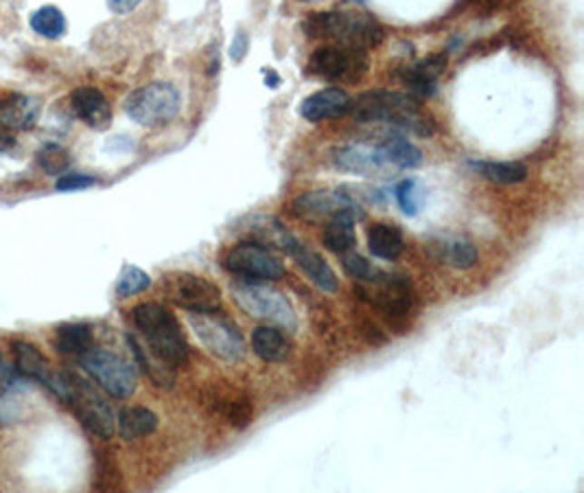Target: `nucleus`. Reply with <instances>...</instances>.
Wrapping results in <instances>:
<instances>
[{
	"instance_id": "f257e3e1",
	"label": "nucleus",
	"mask_w": 584,
	"mask_h": 493,
	"mask_svg": "<svg viewBox=\"0 0 584 493\" xmlns=\"http://www.w3.org/2000/svg\"><path fill=\"white\" fill-rule=\"evenodd\" d=\"M350 114L359 123H385L418 136H432L433 125L421 113V102L410 93L370 90L350 102Z\"/></svg>"
},
{
	"instance_id": "f03ea898",
	"label": "nucleus",
	"mask_w": 584,
	"mask_h": 493,
	"mask_svg": "<svg viewBox=\"0 0 584 493\" xmlns=\"http://www.w3.org/2000/svg\"><path fill=\"white\" fill-rule=\"evenodd\" d=\"M131 322L145 338L153 358L169 369L184 367L189 360V344L182 327L167 307L161 303H142L131 310Z\"/></svg>"
},
{
	"instance_id": "7ed1b4c3",
	"label": "nucleus",
	"mask_w": 584,
	"mask_h": 493,
	"mask_svg": "<svg viewBox=\"0 0 584 493\" xmlns=\"http://www.w3.org/2000/svg\"><path fill=\"white\" fill-rule=\"evenodd\" d=\"M311 40H331L333 44L370 51L385 38V29L370 14L361 12H324L313 14L302 25Z\"/></svg>"
},
{
	"instance_id": "20e7f679",
	"label": "nucleus",
	"mask_w": 584,
	"mask_h": 493,
	"mask_svg": "<svg viewBox=\"0 0 584 493\" xmlns=\"http://www.w3.org/2000/svg\"><path fill=\"white\" fill-rule=\"evenodd\" d=\"M355 291L361 301L375 305L394 327H405L407 318L416 305L410 279L403 274L384 272V270L375 279L361 281Z\"/></svg>"
},
{
	"instance_id": "39448f33",
	"label": "nucleus",
	"mask_w": 584,
	"mask_h": 493,
	"mask_svg": "<svg viewBox=\"0 0 584 493\" xmlns=\"http://www.w3.org/2000/svg\"><path fill=\"white\" fill-rule=\"evenodd\" d=\"M232 296L235 303L246 311L248 316L268 320L269 325L285 329L294 333L298 329V318H296L294 307L283 291L272 288L269 283H254V281H237L232 285Z\"/></svg>"
},
{
	"instance_id": "423d86ee",
	"label": "nucleus",
	"mask_w": 584,
	"mask_h": 493,
	"mask_svg": "<svg viewBox=\"0 0 584 493\" xmlns=\"http://www.w3.org/2000/svg\"><path fill=\"white\" fill-rule=\"evenodd\" d=\"M189 325L195 331V336L200 338V342L204 344L215 358L230 364L246 360V340H243L238 327L226 314H219L217 310L189 311Z\"/></svg>"
},
{
	"instance_id": "0eeeda50",
	"label": "nucleus",
	"mask_w": 584,
	"mask_h": 493,
	"mask_svg": "<svg viewBox=\"0 0 584 493\" xmlns=\"http://www.w3.org/2000/svg\"><path fill=\"white\" fill-rule=\"evenodd\" d=\"M66 378H68L66 404L73 408V412H75L79 423H82L90 434L103 439V441L112 439L116 432V417L112 408H110L108 401H105V397L101 395L90 381L79 378V375L66 373Z\"/></svg>"
},
{
	"instance_id": "6e6552de",
	"label": "nucleus",
	"mask_w": 584,
	"mask_h": 493,
	"mask_svg": "<svg viewBox=\"0 0 584 493\" xmlns=\"http://www.w3.org/2000/svg\"><path fill=\"white\" fill-rule=\"evenodd\" d=\"M180 105L182 99L173 84L151 82L125 99V113L142 127H162L178 116Z\"/></svg>"
},
{
	"instance_id": "1a4fd4ad",
	"label": "nucleus",
	"mask_w": 584,
	"mask_h": 493,
	"mask_svg": "<svg viewBox=\"0 0 584 493\" xmlns=\"http://www.w3.org/2000/svg\"><path fill=\"white\" fill-rule=\"evenodd\" d=\"M224 268L238 281L254 283H272L285 277V266L280 257L268 243L241 242L224 254Z\"/></svg>"
},
{
	"instance_id": "9d476101",
	"label": "nucleus",
	"mask_w": 584,
	"mask_h": 493,
	"mask_svg": "<svg viewBox=\"0 0 584 493\" xmlns=\"http://www.w3.org/2000/svg\"><path fill=\"white\" fill-rule=\"evenodd\" d=\"M370 60L368 53L359 49H350L342 44H328L313 51L309 57L307 71L313 77L326 79V82H342V84H359L368 75Z\"/></svg>"
},
{
	"instance_id": "9b49d317",
	"label": "nucleus",
	"mask_w": 584,
	"mask_h": 493,
	"mask_svg": "<svg viewBox=\"0 0 584 493\" xmlns=\"http://www.w3.org/2000/svg\"><path fill=\"white\" fill-rule=\"evenodd\" d=\"M79 364L108 395L130 399L136 392V370L121 355L108 349H90L79 358Z\"/></svg>"
},
{
	"instance_id": "f8f14e48",
	"label": "nucleus",
	"mask_w": 584,
	"mask_h": 493,
	"mask_svg": "<svg viewBox=\"0 0 584 493\" xmlns=\"http://www.w3.org/2000/svg\"><path fill=\"white\" fill-rule=\"evenodd\" d=\"M169 301L187 311H212L221 307V291L215 283L198 274H173L164 281Z\"/></svg>"
},
{
	"instance_id": "ddd939ff",
	"label": "nucleus",
	"mask_w": 584,
	"mask_h": 493,
	"mask_svg": "<svg viewBox=\"0 0 584 493\" xmlns=\"http://www.w3.org/2000/svg\"><path fill=\"white\" fill-rule=\"evenodd\" d=\"M359 195L346 193V187L342 189H320V191H307L298 195L291 202V215L305 222H320L328 220L339 211H355V213L364 215L359 204Z\"/></svg>"
},
{
	"instance_id": "4468645a",
	"label": "nucleus",
	"mask_w": 584,
	"mask_h": 493,
	"mask_svg": "<svg viewBox=\"0 0 584 493\" xmlns=\"http://www.w3.org/2000/svg\"><path fill=\"white\" fill-rule=\"evenodd\" d=\"M274 246L283 248V251L289 254V257L294 259L302 270H305L307 277H309L317 288L324 291H337L339 281L336 277V272H333V268L322 259V254L311 251L305 242H300L298 237L291 235L283 224H280L278 232H276Z\"/></svg>"
},
{
	"instance_id": "2eb2a0df",
	"label": "nucleus",
	"mask_w": 584,
	"mask_h": 493,
	"mask_svg": "<svg viewBox=\"0 0 584 493\" xmlns=\"http://www.w3.org/2000/svg\"><path fill=\"white\" fill-rule=\"evenodd\" d=\"M12 349L15 355V369H18L23 375H26V378L40 381V384L46 386L57 399H62L63 404H66L68 399L66 373H57V370L51 367L49 360H46L40 349L34 347V344L18 340L12 344Z\"/></svg>"
},
{
	"instance_id": "dca6fc26",
	"label": "nucleus",
	"mask_w": 584,
	"mask_h": 493,
	"mask_svg": "<svg viewBox=\"0 0 584 493\" xmlns=\"http://www.w3.org/2000/svg\"><path fill=\"white\" fill-rule=\"evenodd\" d=\"M331 158L337 169L348 173H359V176H381L390 169L379 145H365V143L336 147Z\"/></svg>"
},
{
	"instance_id": "f3484780",
	"label": "nucleus",
	"mask_w": 584,
	"mask_h": 493,
	"mask_svg": "<svg viewBox=\"0 0 584 493\" xmlns=\"http://www.w3.org/2000/svg\"><path fill=\"white\" fill-rule=\"evenodd\" d=\"M71 108L92 130H108L112 123V108L105 94L94 86H79L71 94Z\"/></svg>"
},
{
	"instance_id": "a211bd4d",
	"label": "nucleus",
	"mask_w": 584,
	"mask_h": 493,
	"mask_svg": "<svg viewBox=\"0 0 584 493\" xmlns=\"http://www.w3.org/2000/svg\"><path fill=\"white\" fill-rule=\"evenodd\" d=\"M350 94L344 88L331 86L322 88L317 93L309 94L305 102L300 104V114L305 116L311 123H320V121L326 119H337V116H344L350 113Z\"/></svg>"
},
{
	"instance_id": "6ab92c4d",
	"label": "nucleus",
	"mask_w": 584,
	"mask_h": 493,
	"mask_svg": "<svg viewBox=\"0 0 584 493\" xmlns=\"http://www.w3.org/2000/svg\"><path fill=\"white\" fill-rule=\"evenodd\" d=\"M447 68V55L444 53H435V55L424 57V60L416 62L414 66H407L401 73V82L405 84L407 93L416 99L432 97L435 93V84L438 77L443 75Z\"/></svg>"
},
{
	"instance_id": "aec40b11",
	"label": "nucleus",
	"mask_w": 584,
	"mask_h": 493,
	"mask_svg": "<svg viewBox=\"0 0 584 493\" xmlns=\"http://www.w3.org/2000/svg\"><path fill=\"white\" fill-rule=\"evenodd\" d=\"M42 102L26 94H0V127L3 130H31L40 119Z\"/></svg>"
},
{
	"instance_id": "412c9836",
	"label": "nucleus",
	"mask_w": 584,
	"mask_h": 493,
	"mask_svg": "<svg viewBox=\"0 0 584 493\" xmlns=\"http://www.w3.org/2000/svg\"><path fill=\"white\" fill-rule=\"evenodd\" d=\"M364 215L355 211H339L333 217H328V224L324 228V246L328 251L344 254L357 246V232H355V222Z\"/></svg>"
},
{
	"instance_id": "4be33fe9",
	"label": "nucleus",
	"mask_w": 584,
	"mask_h": 493,
	"mask_svg": "<svg viewBox=\"0 0 584 493\" xmlns=\"http://www.w3.org/2000/svg\"><path fill=\"white\" fill-rule=\"evenodd\" d=\"M252 349L263 362H285L291 355V344L283 329L274 325H261L252 331Z\"/></svg>"
},
{
	"instance_id": "5701e85b",
	"label": "nucleus",
	"mask_w": 584,
	"mask_h": 493,
	"mask_svg": "<svg viewBox=\"0 0 584 493\" xmlns=\"http://www.w3.org/2000/svg\"><path fill=\"white\" fill-rule=\"evenodd\" d=\"M116 428H119L123 441H138V439L150 437L158 430V415L142 406L123 408L116 419Z\"/></svg>"
},
{
	"instance_id": "b1692460",
	"label": "nucleus",
	"mask_w": 584,
	"mask_h": 493,
	"mask_svg": "<svg viewBox=\"0 0 584 493\" xmlns=\"http://www.w3.org/2000/svg\"><path fill=\"white\" fill-rule=\"evenodd\" d=\"M368 248L376 259L394 261L405 251L401 228L394 224H373L368 228Z\"/></svg>"
},
{
	"instance_id": "393cba45",
	"label": "nucleus",
	"mask_w": 584,
	"mask_h": 493,
	"mask_svg": "<svg viewBox=\"0 0 584 493\" xmlns=\"http://www.w3.org/2000/svg\"><path fill=\"white\" fill-rule=\"evenodd\" d=\"M92 327L86 322H66V325L57 327L55 331V349L62 355L82 358L83 353L92 349Z\"/></svg>"
},
{
	"instance_id": "a878e982",
	"label": "nucleus",
	"mask_w": 584,
	"mask_h": 493,
	"mask_svg": "<svg viewBox=\"0 0 584 493\" xmlns=\"http://www.w3.org/2000/svg\"><path fill=\"white\" fill-rule=\"evenodd\" d=\"M379 150L390 167L416 169L423 164V152L403 136H387L379 143Z\"/></svg>"
},
{
	"instance_id": "bb28decb",
	"label": "nucleus",
	"mask_w": 584,
	"mask_h": 493,
	"mask_svg": "<svg viewBox=\"0 0 584 493\" xmlns=\"http://www.w3.org/2000/svg\"><path fill=\"white\" fill-rule=\"evenodd\" d=\"M471 167L480 173L482 178L491 180L497 184H519L528 178V167L523 163H484L472 161Z\"/></svg>"
},
{
	"instance_id": "cd10ccee",
	"label": "nucleus",
	"mask_w": 584,
	"mask_h": 493,
	"mask_svg": "<svg viewBox=\"0 0 584 493\" xmlns=\"http://www.w3.org/2000/svg\"><path fill=\"white\" fill-rule=\"evenodd\" d=\"M127 344L131 347V353H134L138 367L145 370V373L150 375V378L156 381V384L161 386V389H169V386L173 384L171 369H169L164 362H161L158 358H153V355L147 351V349L142 347V344L138 342L134 336H130V333H127Z\"/></svg>"
},
{
	"instance_id": "c85d7f7f",
	"label": "nucleus",
	"mask_w": 584,
	"mask_h": 493,
	"mask_svg": "<svg viewBox=\"0 0 584 493\" xmlns=\"http://www.w3.org/2000/svg\"><path fill=\"white\" fill-rule=\"evenodd\" d=\"M29 25L35 34L46 40H60L66 34V15L62 14V9L53 7V5H44L38 12L31 14Z\"/></svg>"
},
{
	"instance_id": "c756f323",
	"label": "nucleus",
	"mask_w": 584,
	"mask_h": 493,
	"mask_svg": "<svg viewBox=\"0 0 584 493\" xmlns=\"http://www.w3.org/2000/svg\"><path fill=\"white\" fill-rule=\"evenodd\" d=\"M151 288V277L145 272V270L136 266H125L123 272L119 274V281H116V294L121 299H130V296L141 294V291Z\"/></svg>"
},
{
	"instance_id": "7c9ffc66",
	"label": "nucleus",
	"mask_w": 584,
	"mask_h": 493,
	"mask_svg": "<svg viewBox=\"0 0 584 493\" xmlns=\"http://www.w3.org/2000/svg\"><path fill=\"white\" fill-rule=\"evenodd\" d=\"M38 164L42 172H46L49 176H62V173H66L68 164H71V153L63 150L62 145L49 143L38 152Z\"/></svg>"
},
{
	"instance_id": "2f4dec72",
	"label": "nucleus",
	"mask_w": 584,
	"mask_h": 493,
	"mask_svg": "<svg viewBox=\"0 0 584 493\" xmlns=\"http://www.w3.org/2000/svg\"><path fill=\"white\" fill-rule=\"evenodd\" d=\"M443 259H447L449 266L458 270H469L477 263V251L471 242L453 240L443 246Z\"/></svg>"
},
{
	"instance_id": "473e14b6",
	"label": "nucleus",
	"mask_w": 584,
	"mask_h": 493,
	"mask_svg": "<svg viewBox=\"0 0 584 493\" xmlns=\"http://www.w3.org/2000/svg\"><path fill=\"white\" fill-rule=\"evenodd\" d=\"M396 202L405 215H416L423 204V191L418 189V182L414 178H405L396 184L394 189Z\"/></svg>"
},
{
	"instance_id": "72a5a7b5",
	"label": "nucleus",
	"mask_w": 584,
	"mask_h": 493,
	"mask_svg": "<svg viewBox=\"0 0 584 493\" xmlns=\"http://www.w3.org/2000/svg\"><path fill=\"white\" fill-rule=\"evenodd\" d=\"M342 268H344V272H346L350 279L357 281V283H361V281L375 279L376 274L381 272L375 263H370L368 259L361 257V254L355 252V251H348V252L342 254Z\"/></svg>"
},
{
	"instance_id": "f704fd0d",
	"label": "nucleus",
	"mask_w": 584,
	"mask_h": 493,
	"mask_svg": "<svg viewBox=\"0 0 584 493\" xmlns=\"http://www.w3.org/2000/svg\"><path fill=\"white\" fill-rule=\"evenodd\" d=\"M252 412H254V408H252V404H249V399H246V397H243V399L230 401V404L226 406V419L230 421V426L238 428V430H241V428H246L248 423L252 421Z\"/></svg>"
},
{
	"instance_id": "c9c22d12",
	"label": "nucleus",
	"mask_w": 584,
	"mask_h": 493,
	"mask_svg": "<svg viewBox=\"0 0 584 493\" xmlns=\"http://www.w3.org/2000/svg\"><path fill=\"white\" fill-rule=\"evenodd\" d=\"M97 184V178L86 176V173H62L57 178L55 189L57 191H82L88 187H94Z\"/></svg>"
},
{
	"instance_id": "e433bc0d",
	"label": "nucleus",
	"mask_w": 584,
	"mask_h": 493,
	"mask_svg": "<svg viewBox=\"0 0 584 493\" xmlns=\"http://www.w3.org/2000/svg\"><path fill=\"white\" fill-rule=\"evenodd\" d=\"M464 3H471V5H475L477 7V12L480 14H495L497 9H501L503 5L508 3V0H464Z\"/></svg>"
},
{
	"instance_id": "4c0bfd02",
	"label": "nucleus",
	"mask_w": 584,
	"mask_h": 493,
	"mask_svg": "<svg viewBox=\"0 0 584 493\" xmlns=\"http://www.w3.org/2000/svg\"><path fill=\"white\" fill-rule=\"evenodd\" d=\"M232 60L241 62L248 53V35L246 31H238V35H235V42H232Z\"/></svg>"
},
{
	"instance_id": "58836bf2",
	"label": "nucleus",
	"mask_w": 584,
	"mask_h": 493,
	"mask_svg": "<svg viewBox=\"0 0 584 493\" xmlns=\"http://www.w3.org/2000/svg\"><path fill=\"white\" fill-rule=\"evenodd\" d=\"M108 3H110V7H112V12L130 14V12H134L142 0H108Z\"/></svg>"
},
{
	"instance_id": "ea45409f",
	"label": "nucleus",
	"mask_w": 584,
	"mask_h": 493,
	"mask_svg": "<svg viewBox=\"0 0 584 493\" xmlns=\"http://www.w3.org/2000/svg\"><path fill=\"white\" fill-rule=\"evenodd\" d=\"M265 82H268L269 88H276L280 84V77L276 75L272 68H269V71H265Z\"/></svg>"
},
{
	"instance_id": "a19ab883",
	"label": "nucleus",
	"mask_w": 584,
	"mask_h": 493,
	"mask_svg": "<svg viewBox=\"0 0 584 493\" xmlns=\"http://www.w3.org/2000/svg\"><path fill=\"white\" fill-rule=\"evenodd\" d=\"M9 141H12V139L7 136V132H5L3 127H0V145H3V143H9Z\"/></svg>"
},
{
	"instance_id": "79ce46f5",
	"label": "nucleus",
	"mask_w": 584,
	"mask_h": 493,
	"mask_svg": "<svg viewBox=\"0 0 584 493\" xmlns=\"http://www.w3.org/2000/svg\"><path fill=\"white\" fill-rule=\"evenodd\" d=\"M307 3H317V0H307Z\"/></svg>"
},
{
	"instance_id": "37998d69",
	"label": "nucleus",
	"mask_w": 584,
	"mask_h": 493,
	"mask_svg": "<svg viewBox=\"0 0 584 493\" xmlns=\"http://www.w3.org/2000/svg\"><path fill=\"white\" fill-rule=\"evenodd\" d=\"M357 3H364V0H357Z\"/></svg>"
}]
</instances>
